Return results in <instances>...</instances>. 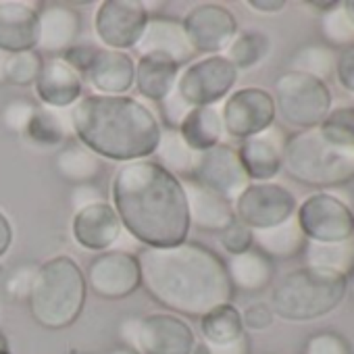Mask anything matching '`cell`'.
<instances>
[{
	"label": "cell",
	"instance_id": "10",
	"mask_svg": "<svg viewBox=\"0 0 354 354\" xmlns=\"http://www.w3.org/2000/svg\"><path fill=\"white\" fill-rule=\"evenodd\" d=\"M296 209V196L275 182H252L234 203L236 219L252 232L269 230L292 219Z\"/></svg>",
	"mask_w": 354,
	"mask_h": 354
},
{
	"label": "cell",
	"instance_id": "9",
	"mask_svg": "<svg viewBox=\"0 0 354 354\" xmlns=\"http://www.w3.org/2000/svg\"><path fill=\"white\" fill-rule=\"evenodd\" d=\"M296 221L308 242L354 240V213L339 196L329 192L310 194L298 209Z\"/></svg>",
	"mask_w": 354,
	"mask_h": 354
},
{
	"label": "cell",
	"instance_id": "56",
	"mask_svg": "<svg viewBox=\"0 0 354 354\" xmlns=\"http://www.w3.org/2000/svg\"><path fill=\"white\" fill-rule=\"evenodd\" d=\"M348 294H350V298H352V302H354V271L348 275Z\"/></svg>",
	"mask_w": 354,
	"mask_h": 354
},
{
	"label": "cell",
	"instance_id": "4",
	"mask_svg": "<svg viewBox=\"0 0 354 354\" xmlns=\"http://www.w3.org/2000/svg\"><path fill=\"white\" fill-rule=\"evenodd\" d=\"M283 169L310 188H339L354 180V136L342 123L325 119L286 140Z\"/></svg>",
	"mask_w": 354,
	"mask_h": 354
},
{
	"label": "cell",
	"instance_id": "31",
	"mask_svg": "<svg viewBox=\"0 0 354 354\" xmlns=\"http://www.w3.org/2000/svg\"><path fill=\"white\" fill-rule=\"evenodd\" d=\"M306 267L350 275L354 271V240L348 242H306Z\"/></svg>",
	"mask_w": 354,
	"mask_h": 354
},
{
	"label": "cell",
	"instance_id": "27",
	"mask_svg": "<svg viewBox=\"0 0 354 354\" xmlns=\"http://www.w3.org/2000/svg\"><path fill=\"white\" fill-rule=\"evenodd\" d=\"M182 140L192 152H203L223 144L225 127L219 106H194L177 127Z\"/></svg>",
	"mask_w": 354,
	"mask_h": 354
},
{
	"label": "cell",
	"instance_id": "12",
	"mask_svg": "<svg viewBox=\"0 0 354 354\" xmlns=\"http://www.w3.org/2000/svg\"><path fill=\"white\" fill-rule=\"evenodd\" d=\"M150 11L142 0H104L94 13V32L104 48L133 50L138 44Z\"/></svg>",
	"mask_w": 354,
	"mask_h": 354
},
{
	"label": "cell",
	"instance_id": "40",
	"mask_svg": "<svg viewBox=\"0 0 354 354\" xmlns=\"http://www.w3.org/2000/svg\"><path fill=\"white\" fill-rule=\"evenodd\" d=\"M304 354H352L348 339L335 331H319L306 339Z\"/></svg>",
	"mask_w": 354,
	"mask_h": 354
},
{
	"label": "cell",
	"instance_id": "35",
	"mask_svg": "<svg viewBox=\"0 0 354 354\" xmlns=\"http://www.w3.org/2000/svg\"><path fill=\"white\" fill-rule=\"evenodd\" d=\"M321 34H323V44L329 48H346L354 44V24L350 21L344 3H335L325 15H321Z\"/></svg>",
	"mask_w": 354,
	"mask_h": 354
},
{
	"label": "cell",
	"instance_id": "54",
	"mask_svg": "<svg viewBox=\"0 0 354 354\" xmlns=\"http://www.w3.org/2000/svg\"><path fill=\"white\" fill-rule=\"evenodd\" d=\"M344 9H346V13H348L350 21L354 24V0H346V3H344Z\"/></svg>",
	"mask_w": 354,
	"mask_h": 354
},
{
	"label": "cell",
	"instance_id": "38",
	"mask_svg": "<svg viewBox=\"0 0 354 354\" xmlns=\"http://www.w3.org/2000/svg\"><path fill=\"white\" fill-rule=\"evenodd\" d=\"M36 113H38V106L32 100L15 98V100H9L3 106L0 121H3V125L13 133H26Z\"/></svg>",
	"mask_w": 354,
	"mask_h": 354
},
{
	"label": "cell",
	"instance_id": "11",
	"mask_svg": "<svg viewBox=\"0 0 354 354\" xmlns=\"http://www.w3.org/2000/svg\"><path fill=\"white\" fill-rule=\"evenodd\" d=\"M188 180H194L201 186L221 194L230 203H236V198L252 184L244 171L238 148L230 144L194 152L192 173Z\"/></svg>",
	"mask_w": 354,
	"mask_h": 354
},
{
	"label": "cell",
	"instance_id": "45",
	"mask_svg": "<svg viewBox=\"0 0 354 354\" xmlns=\"http://www.w3.org/2000/svg\"><path fill=\"white\" fill-rule=\"evenodd\" d=\"M36 275V267L34 265H24L19 269L13 271V275L7 281V290L13 298H28L30 290H32V281Z\"/></svg>",
	"mask_w": 354,
	"mask_h": 354
},
{
	"label": "cell",
	"instance_id": "44",
	"mask_svg": "<svg viewBox=\"0 0 354 354\" xmlns=\"http://www.w3.org/2000/svg\"><path fill=\"white\" fill-rule=\"evenodd\" d=\"M158 106H160V111H162V117H165L167 127H171V129H177V127H180V123L184 121V117H186L188 111L192 109V106H188V104L182 100V96L177 94L175 90H173L162 102H158Z\"/></svg>",
	"mask_w": 354,
	"mask_h": 354
},
{
	"label": "cell",
	"instance_id": "6",
	"mask_svg": "<svg viewBox=\"0 0 354 354\" xmlns=\"http://www.w3.org/2000/svg\"><path fill=\"white\" fill-rule=\"evenodd\" d=\"M348 294V277L335 271L300 267L286 273L271 292L275 317L292 323L315 321L339 306Z\"/></svg>",
	"mask_w": 354,
	"mask_h": 354
},
{
	"label": "cell",
	"instance_id": "17",
	"mask_svg": "<svg viewBox=\"0 0 354 354\" xmlns=\"http://www.w3.org/2000/svg\"><path fill=\"white\" fill-rule=\"evenodd\" d=\"M133 50L138 53V57L142 55L169 57L180 67H186L190 61L196 59V53L186 36L182 19L165 17V15H150Z\"/></svg>",
	"mask_w": 354,
	"mask_h": 354
},
{
	"label": "cell",
	"instance_id": "24",
	"mask_svg": "<svg viewBox=\"0 0 354 354\" xmlns=\"http://www.w3.org/2000/svg\"><path fill=\"white\" fill-rule=\"evenodd\" d=\"M188 201L190 225L203 232H223L232 221H236L234 203L223 198L221 194L201 186L194 180H182Z\"/></svg>",
	"mask_w": 354,
	"mask_h": 354
},
{
	"label": "cell",
	"instance_id": "47",
	"mask_svg": "<svg viewBox=\"0 0 354 354\" xmlns=\"http://www.w3.org/2000/svg\"><path fill=\"white\" fill-rule=\"evenodd\" d=\"M207 346V352L209 354H250V337L248 333L240 335L238 339L234 342H227V344H205Z\"/></svg>",
	"mask_w": 354,
	"mask_h": 354
},
{
	"label": "cell",
	"instance_id": "42",
	"mask_svg": "<svg viewBox=\"0 0 354 354\" xmlns=\"http://www.w3.org/2000/svg\"><path fill=\"white\" fill-rule=\"evenodd\" d=\"M240 313H242L244 331H265L273 325V319H275L267 302H252Z\"/></svg>",
	"mask_w": 354,
	"mask_h": 354
},
{
	"label": "cell",
	"instance_id": "41",
	"mask_svg": "<svg viewBox=\"0 0 354 354\" xmlns=\"http://www.w3.org/2000/svg\"><path fill=\"white\" fill-rule=\"evenodd\" d=\"M98 48H100V46H96V44H92V42H84V44H77V42H75L71 48H67V50L61 55V59H63L73 71H77L82 77H86L90 65H92L94 59H96Z\"/></svg>",
	"mask_w": 354,
	"mask_h": 354
},
{
	"label": "cell",
	"instance_id": "19",
	"mask_svg": "<svg viewBox=\"0 0 354 354\" xmlns=\"http://www.w3.org/2000/svg\"><path fill=\"white\" fill-rule=\"evenodd\" d=\"M286 140V133L277 125L242 140L238 154L250 182H273V177H277L283 169Z\"/></svg>",
	"mask_w": 354,
	"mask_h": 354
},
{
	"label": "cell",
	"instance_id": "53",
	"mask_svg": "<svg viewBox=\"0 0 354 354\" xmlns=\"http://www.w3.org/2000/svg\"><path fill=\"white\" fill-rule=\"evenodd\" d=\"M5 63H7V55L0 53V84H7V77H5Z\"/></svg>",
	"mask_w": 354,
	"mask_h": 354
},
{
	"label": "cell",
	"instance_id": "52",
	"mask_svg": "<svg viewBox=\"0 0 354 354\" xmlns=\"http://www.w3.org/2000/svg\"><path fill=\"white\" fill-rule=\"evenodd\" d=\"M333 5H335V3H306L308 9H317V13H321V15H325Z\"/></svg>",
	"mask_w": 354,
	"mask_h": 354
},
{
	"label": "cell",
	"instance_id": "14",
	"mask_svg": "<svg viewBox=\"0 0 354 354\" xmlns=\"http://www.w3.org/2000/svg\"><path fill=\"white\" fill-rule=\"evenodd\" d=\"M86 283L102 300H123L142 288V273L136 254L106 250L96 254L86 271Z\"/></svg>",
	"mask_w": 354,
	"mask_h": 354
},
{
	"label": "cell",
	"instance_id": "33",
	"mask_svg": "<svg viewBox=\"0 0 354 354\" xmlns=\"http://www.w3.org/2000/svg\"><path fill=\"white\" fill-rule=\"evenodd\" d=\"M156 162L162 165L167 171H171L173 175H177L180 180H188L192 173V162H194V152L186 146V142L182 140L180 131L171 129V127H162L160 131V140L156 146Z\"/></svg>",
	"mask_w": 354,
	"mask_h": 354
},
{
	"label": "cell",
	"instance_id": "55",
	"mask_svg": "<svg viewBox=\"0 0 354 354\" xmlns=\"http://www.w3.org/2000/svg\"><path fill=\"white\" fill-rule=\"evenodd\" d=\"M109 354H138V352H136V350H131V348H127V346H119V348L111 350Z\"/></svg>",
	"mask_w": 354,
	"mask_h": 354
},
{
	"label": "cell",
	"instance_id": "8",
	"mask_svg": "<svg viewBox=\"0 0 354 354\" xmlns=\"http://www.w3.org/2000/svg\"><path fill=\"white\" fill-rule=\"evenodd\" d=\"M238 75L240 71L223 55L198 57L182 67L175 92L192 109L217 106V102L225 100L234 92Z\"/></svg>",
	"mask_w": 354,
	"mask_h": 354
},
{
	"label": "cell",
	"instance_id": "37",
	"mask_svg": "<svg viewBox=\"0 0 354 354\" xmlns=\"http://www.w3.org/2000/svg\"><path fill=\"white\" fill-rule=\"evenodd\" d=\"M26 136L38 144V146H59L67 140V127L65 121L61 119V115L57 111H42L38 109V113L34 115Z\"/></svg>",
	"mask_w": 354,
	"mask_h": 354
},
{
	"label": "cell",
	"instance_id": "1",
	"mask_svg": "<svg viewBox=\"0 0 354 354\" xmlns=\"http://www.w3.org/2000/svg\"><path fill=\"white\" fill-rule=\"evenodd\" d=\"M111 205L142 248L175 246L190 236L184 182L152 158L117 167L111 177Z\"/></svg>",
	"mask_w": 354,
	"mask_h": 354
},
{
	"label": "cell",
	"instance_id": "23",
	"mask_svg": "<svg viewBox=\"0 0 354 354\" xmlns=\"http://www.w3.org/2000/svg\"><path fill=\"white\" fill-rule=\"evenodd\" d=\"M38 42V11L34 5L5 0L0 3V53L34 50Z\"/></svg>",
	"mask_w": 354,
	"mask_h": 354
},
{
	"label": "cell",
	"instance_id": "25",
	"mask_svg": "<svg viewBox=\"0 0 354 354\" xmlns=\"http://www.w3.org/2000/svg\"><path fill=\"white\" fill-rule=\"evenodd\" d=\"M182 67L162 55H142L136 61L133 86L138 94L150 102H162L177 84Z\"/></svg>",
	"mask_w": 354,
	"mask_h": 354
},
{
	"label": "cell",
	"instance_id": "30",
	"mask_svg": "<svg viewBox=\"0 0 354 354\" xmlns=\"http://www.w3.org/2000/svg\"><path fill=\"white\" fill-rule=\"evenodd\" d=\"M244 323L242 313L236 308L234 302L215 306L205 317H201V335L205 344H227L244 335Z\"/></svg>",
	"mask_w": 354,
	"mask_h": 354
},
{
	"label": "cell",
	"instance_id": "16",
	"mask_svg": "<svg viewBox=\"0 0 354 354\" xmlns=\"http://www.w3.org/2000/svg\"><path fill=\"white\" fill-rule=\"evenodd\" d=\"M196 333L190 323L173 313H152L140 319L138 354H192Z\"/></svg>",
	"mask_w": 354,
	"mask_h": 354
},
{
	"label": "cell",
	"instance_id": "28",
	"mask_svg": "<svg viewBox=\"0 0 354 354\" xmlns=\"http://www.w3.org/2000/svg\"><path fill=\"white\" fill-rule=\"evenodd\" d=\"M254 234V248L267 254L271 261H290L304 252L306 238L296 221V215L275 227L252 232Z\"/></svg>",
	"mask_w": 354,
	"mask_h": 354
},
{
	"label": "cell",
	"instance_id": "43",
	"mask_svg": "<svg viewBox=\"0 0 354 354\" xmlns=\"http://www.w3.org/2000/svg\"><path fill=\"white\" fill-rule=\"evenodd\" d=\"M335 80L337 84L354 94V44L352 46H346L342 50H337V59H335Z\"/></svg>",
	"mask_w": 354,
	"mask_h": 354
},
{
	"label": "cell",
	"instance_id": "46",
	"mask_svg": "<svg viewBox=\"0 0 354 354\" xmlns=\"http://www.w3.org/2000/svg\"><path fill=\"white\" fill-rule=\"evenodd\" d=\"M104 201L100 190L94 186V184H82V186H73V192H71V205H73V211L77 209H84L88 205H94V203H100Z\"/></svg>",
	"mask_w": 354,
	"mask_h": 354
},
{
	"label": "cell",
	"instance_id": "5",
	"mask_svg": "<svg viewBox=\"0 0 354 354\" xmlns=\"http://www.w3.org/2000/svg\"><path fill=\"white\" fill-rule=\"evenodd\" d=\"M86 298V273L71 257L59 254L36 267L28 304L40 327L53 331L71 327L80 319Z\"/></svg>",
	"mask_w": 354,
	"mask_h": 354
},
{
	"label": "cell",
	"instance_id": "36",
	"mask_svg": "<svg viewBox=\"0 0 354 354\" xmlns=\"http://www.w3.org/2000/svg\"><path fill=\"white\" fill-rule=\"evenodd\" d=\"M44 59L40 50H24V53H13L7 55L5 63V77L7 84L11 86H34L40 71H42Z\"/></svg>",
	"mask_w": 354,
	"mask_h": 354
},
{
	"label": "cell",
	"instance_id": "39",
	"mask_svg": "<svg viewBox=\"0 0 354 354\" xmlns=\"http://www.w3.org/2000/svg\"><path fill=\"white\" fill-rule=\"evenodd\" d=\"M219 240H221L223 250L230 257H236V254H242V252L254 248V234H252V230L246 227L238 219L232 221L223 232H219Z\"/></svg>",
	"mask_w": 354,
	"mask_h": 354
},
{
	"label": "cell",
	"instance_id": "57",
	"mask_svg": "<svg viewBox=\"0 0 354 354\" xmlns=\"http://www.w3.org/2000/svg\"><path fill=\"white\" fill-rule=\"evenodd\" d=\"M0 354H11L9 352V346H7V339H5L3 333H0Z\"/></svg>",
	"mask_w": 354,
	"mask_h": 354
},
{
	"label": "cell",
	"instance_id": "29",
	"mask_svg": "<svg viewBox=\"0 0 354 354\" xmlns=\"http://www.w3.org/2000/svg\"><path fill=\"white\" fill-rule=\"evenodd\" d=\"M55 169L63 180L71 186L94 184V180L102 171L100 158L77 144H67L55 154Z\"/></svg>",
	"mask_w": 354,
	"mask_h": 354
},
{
	"label": "cell",
	"instance_id": "50",
	"mask_svg": "<svg viewBox=\"0 0 354 354\" xmlns=\"http://www.w3.org/2000/svg\"><path fill=\"white\" fill-rule=\"evenodd\" d=\"M246 5L250 9H254L257 13H263V15H275V13H281L286 9L283 0H248Z\"/></svg>",
	"mask_w": 354,
	"mask_h": 354
},
{
	"label": "cell",
	"instance_id": "15",
	"mask_svg": "<svg viewBox=\"0 0 354 354\" xmlns=\"http://www.w3.org/2000/svg\"><path fill=\"white\" fill-rule=\"evenodd\" d=\"M182 26L196 57L223 55V50L240 32L234 13L217 3H203L192 7L182 19Z\"/></svg>",
	"mask_w": 354,
	"mask_h": 354
},
{
	"label": "cell",
	"instance_id": "26",
	"mask_svg": "<svg viewBox=\"0 0 354 354\" xmlns=\"http://www.w3.org/2000/svg\"><path fill=\"white\" fill-rule=\"evenodd\" d=\"M225 267L234 290L246 294H259L267 290L275 277V263L257 248L230 257Z\"/></svg>",
	"mask_w": 354,
	"mask_h": 354
},
{
	"label": "cell",
	"instance_id": "51",
	"mask_svg": "<svg viewBox=\"0 0 354 354\" xmlns=\"http://www.w3.org/2000/svg\"><path fill=\"white\" fill-rule=\"evenodd\" d=\"M331 121L335 123H342L344 127H348L354 136V106H346V109H337V111H331L329 117Z\"/></svg>",
	"mask_w": 354,
	"mask_h": 354
},
{
	"label": "cell",
	"instance_id": "13",
	"mask_svg": "<svg viewBox=\"0 0 354 354\" xmlns=\"http://www.w3.org/2000/svg\"><path fill=\"white\" fill-rule=\"evenodd\" d=\"M223 127L230 138L246 140L275 125V100L265 88L248 86L234 90L221 106Z\"/></svg>",
	"mask_w": 354,
	"mask_h": 354
},
{
	"label": "cell",
	"instance_id": "20",
	"mask_svg": "<svg viewBox=\"0 0 354 354\" xmlns=\"http://www.w3.org/2000/svg\"><path fill=\"white\" fill-rule=\"evenodd\" d=\"M82 30V15L69 5L48 3L38 9V42L36 50L61 57L77 42Z\"/></svg>",
	"mask_w": 354,
	"mask_h": 354
},
{
	"label": "cell",
	"instance_id": "32",
	"mask_svg": "<svg viewBox=\"0 0 354 354\" xmlns=\"http://www.w3.org/2000/svg\"><path fill=\"white\" fill-rule=\"evenodd\" d=\"M335 59H337V50L329 48L327 44L321 42L304 44L290 57L288 71L302 73L327 84V80L335 73Z\"/></svg>",
	"mask_w": 354,
	"mask_h": 354
},
{
	"label": "cell",
	"instance_id": "58",
	"mask_svg": "<svg viewBox=\"0 0 354 354\" xmlns=\"http://www.w3.org/2000/svg\"><path fill=\"white\" fill-rule=\"evenodd\" d=\"M73 354H82V352H73Z\"/></svg>",
	"mask_w": 354,
	"mask_h": 354
},
{
	"label": "cell",
	"instance_id": "7",
	"mask_svg": "<svg viewBox=\"0 0 354 354\" xmlns=\"http://www.w3.org/2000/svg\"><path fill=\"white\" fill-rule=\"evenodd\" d=\"M273 100L279 117L298 131L321 125L331 113L329 86L294 71H283L275 80Z\"/></svg>",
	"mask_w": 354,
	"mask_h": 354
},
{
	"label": "cell",
	"instance_id": "3",
	"mask_svg": "<svg viewBox=\"0 0 354 354\" xmlns=\"http://www.w3.org/2000/svg\"><path fill=\"white\" fill-rule=\"evenodd\" d=\"M69 123L84 148L121 165L150 158L162 131L152 109L127 94L82 96L69 111Z\"/></svg>",
	"mask_w": 354,
	"mask_h": 354
},
{
	"label": "cell",
	"instance_id": "21",
	"mask_svg": "<svg viewBox=\"0 0 354 354\" xmlns=\"http://www.w3.org/2000/svg\"><path fill=\"white\" fill-rule=\"evenodd\" d=\"M34 86L38 100L48 109H71L84 96V77L61 57L44 61Z\"/></svg>",
	"mask_w": 354,
	"mask_h": 354
},
{
	"label": "cell",
	"instance_id": "2",
	"mask_svg": "<svg viewBox=\"0 0 354 354\" xmlns=\"http://www.w3.org/2000/svg\"><path fill=\"white\" fill-rule=\"evenodd\" d=\"M136 259L146 294L184 319H201L236 296L225 261L201 242L186 240L165 248H142Z\"/></svg>",
	"mask_w": 354,
	"mask_h": 354
},
{
	"label": "cell",
	"instance_id": "22",
	"mask_svg": "<svg viewBox=\"0 0 354 354\" xmlns=\"http://www.w3.org/2000/svg\"><path fill=\"white\" fill-rule=\"evenodd\" d=\"M84 80L102 96H125L133 88L136 61L129 53L100 46Z\"/></svg>",
	"mask_w": 354,
	"mask_h": 354
},
{
	"label": "cell",
	"instance_id": "34",
	"mask_svg": "<svg viewBox=\"0 0 354 354\" xmlns=\"http://www.w3.org/2000/svg\"><path fill=\"white\" fill-rule=\"evenodd\" d=\"M271 50V40L261 32H238L230 46L223 50V57L238 69L246 71L265 61Z\"/></svg>",
	"mask_w": 354,
	"mask_h": 354
},
{
	"label": "cell",
	"instance_id": "48",
	"mask_svg": "<svg viewBox=\"0 0 354 354\" xmlns=\"http://www.w3.org/2000/svg\"><path fill=\"white\" fill-rule=\"evenodd\" d=\"M138 329H140V319L127 317V319L121 321V325H119V335H121L123 346L136 350V344H138Z\"/></svg>",
	"mask_w": 354,
	"mask_h": 354
},
{
	"label": "cell",
	"instance_id": "18",
	"mask_svg": "<svg viewBox=\"0 0 354 354\" xmlns=\"http://www.w3.org/2000/svg\"><path fill=\"white\" fill-rule=\"evenodd\" d=\"M121 232H123L121 219L113 209V205L106 201L77 209L71 219L73 240L82 248L98 254L111 250V246L121 238Z\"/></svg>",
	"mask_w": 354,
	"mask_h": 354
},
{
	"label": "cell",
	"instance_id": "49",
	"mask_svg": "<svg viewBox=\"0 0 354 354\" xmlns=\"http://www.w3.org/2000/svg\"><path fill=\"white\" fill-rule=\"evenodd\" d=\"M13 244V223L7 213L0 209V259H3Z\"/></svg>",
	"mask_w": 354,
	"mask_h": 354
}]
</instances>
